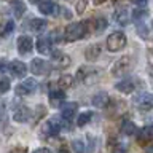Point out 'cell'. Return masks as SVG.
I'll return each mask as SVG.
<instances>
[{"label":"cell","mask_w":153,"mask_h":153,"mask_svg":"<svg viewBox=\"0 0 153 153\" xmlns=\"http://www.w3.org/2000/svg\"><path fill=\"white\" fill-rule=\"evenodd\" d=\"M100 76H102V70H100L99 67H94V65H83L78 69V72H76V78L85 85L97 83L100 80Z\"/></svg>","instance_id":"6da1fadb"},{"label":"cell","mask_w":153,"mask_h":153,"mask_svg":"<svg viewBox=\"0 0 153 153\" xmlns=\"http://www.w3.org/2000/svg\"><path fill=\"white\" fill-rule=\"evenodd\" d=\"M88 24L89 21H81V22H75V24H69L64 30V35L69 42H75V40H81L86 33H88Z\"/></svg>","instance_id":"7a4b0ae2"},{"label":"cell","mask_w":153,"mask_h":153,"mask_svg":"<svg viewBox=\"0 0 153 153\" xmlns=\"http://www.w3.org/2000/svg\"><path fill=\"white\" fill-rule=\"evenodd\" d=\"M62 121H61V118H51V120H48V121L42 126V136L48 139V137H53V136H57V134L61 132V129H62Z\"/></svg>","instance_id":"3957f363"},{"label":"cell","mask_w":153,"mask_h":153,"mask_svg":"<svg viewBox=\"0 0 153 153\" xmlns=\"http://www.w3.org/2000/svg\"><path fill=\"white\" fill-rule=\"evenodd\" d=\"M126 46V35L123 32H113L107 38V48L108 51H120Z\"/></svg>","instance_id":"277c9868"},{"label":"cell","mask_w":153,"mask_h":153,"mask_svg":"<svg viewBox=\"0 0 153 153\" xmlns=\"http://www.w3.org/2000/svg\"><path fill=\"white\" fill-rule=\"evenodd\" d=\"M38 85L37 81L33 78H26L22 80L19 85H16V88H14V93H16L18 96H30L37 91Z\"/></svg>","instance_id":"5b68a950"},{"label":"cell","mask_w":153,"mask_h":153,"mask_svg":"<svg viewBox=\"0 0 153 153\" xmlns=\"http://www.w3.org/2000/svg\"><path fill=\"white\" fill-rule=\"evenodd\" d=\"M131 67H132L131 57H126V56L120 57L112 67V75L113 76H124L129 70H131Z\"/></svg>","instance_id":"8992f818"},{"label":"cell","mask_w":153,"mask_h":153,"mask_svg":"<svg viewBox=\"0 0 153 153\" xmlns=\"http://www.w3.org/2000/svg\"><path fill=\"white\" fill-rule=\"evenodd\" d=\"M30 72L33 75H48L51 72V64L45 59H38V57H35V59H32L30 62Z\"/></svg>","instance_id":"52a82bcc"},{"label":"cell","mask_w":153,"mask_h":153,"mask_svg":"<svg viewBox=\"0 0 153 153\" xmlns=\"http://www.w3.org/2000/svg\"><path fill=\"white\" fill-rule=\"evenodd\" d=\"M7 69H8L10 74H11L13 76H16V78H22V76H26V74H27L26 64H24L22 61H19V59H13L11 62H8Z\"/></svg>","instance_id":"ba28073f"},{"label":"cell","mask_w":153,"mask_h":153,"mask_svg":"<svg viewBox=\"0 0 153 153\" xmlns=\"http://www.w3.org/2000/svg\"><path fill=\"white\" fill-rule=\"evenodd\" d=\"M132 102L140 110H150L152 105H153V96L148 94V93H140L132 99Z\"/></svg>","instance_id":"9c48e42d"},{"label":"cell","mask_w":153,"mask_h":153,"mask_svg":"<svg viewBox=\"0 0 153 153\" xmlns=\"http://www.w3.org/2000/svg\"><path fill=\"white\" fill-rule=\"evenodd\" d=\"M76 108H78V105L75 102H64L61 105V118L64 120V121L70 123L74 117L76 115Z\"/></svg>","instance_id":"30bf717a"},{"label":"cell","mask_w":153,"mask_h":153,"mask_svg":"<svg viewBox=\"0 0 153 153\" xmlns=\"http://www.w3.org/2000/svg\"><path fill=\"white\" fill-rule=\"evenodd\" d=\"M30 117H32V112L29 107H26V105H19V107L14 108V112H13V120L16 123H26L30 120Z\"/></svg>","instance_id":"8fae6325"},{"label":"cell","mask_w":153,"mask_h":153,"mask_svg":"<svg viewBox=\"0 0 153 153\" xmlns=\"http://www.w3.org/2000/svg\"><path fill=\"white\" fill-rule=\"evenodd\" d=\"M32 46H33V42H32L30 37L21 35L18 38V51H19V54H22V56L29 54V53L32 51Z\"/></svg>","instance_id":"7c38bea8"},{"label":"cell","mask_w":153,"mask_h":153,"mask_svg":"<svg viewBox=\"0 0 153 153\" xmlns=\"http://www.w3.org/2000/svg\"><path fill=\"white\" fill-rule=\"evenodd\" d=\"M48 97H50V104L53 107H61V105L64 104V99H65V91L51 89L50 94H48Z\"/></svg>","instance_id":"4fadbf2b"},{"label":"cell","mask_w":153,"mask_h":153,"mask_svg":"<svg viewBox=\"0 0 153 153\" xmlns=\"http://www.w3.org/2000/svg\"><path fill=\"white\" fill-rule=\"evenodd\" d=\"M153 139V129L152 126H143L140 128V131L137 134V142L139 145H147V143H150Z\"/></svg>","instance_id":"5bb4252c"},{"label":"cell","mask_w":153,"mask_h":153,"mask_svg":"<svg viewBox=\"0 0 153 153\" xmlns=\"http://www.w3.org/2000/svg\"><path fill=\"white\" fill-rule=\"evenodd\" d=\"M38 10L43 13V14H50V16H54L56 11H57V7L54 2H51V0H42L40 3H38Z\"/></svg>","instance_id":"9a60e30c"},{"label":"cell","mask_w":153,"mask_h":153,"mask_svg":"<svg viewBox=\"0 0 153 153\" xmlns=\"http://www.w3.org/2000/svg\"><path fill=\"white\" fill-rule=\"evenodd\" d=\"M108 102H110V97H108V94L105 93V91H100V93L94 94V97H93V105H94V107H97V108L107 107Z\"/></svg>","instance_id":"2e32d148"},{"label":"cell","mask_w":153,"mask_h":153,"mask_svg":"<svg viewBox=\"0 0 153 153\" xmlns=\"http://www.w3.org/2000/svg\"><path fill=\"white\" fill-rule=\"evenodd\" d=\"M100 45H89L88 48H86V51H85V57L88 59L89 62H94V61H97V57L100 56Z\"/></svg>","instance_id":"e0dca14e"},{"label":"cell","mask_w":153,"mask_h":153,"mask_svg":"<svg viewBox=\"0 0 153 153\" xmlns=\"http://www.w3.org/2000/svg\"><path fill=\"white\" fill-rule=\"evenodd\" d=\"M37 51L40 53V54H50L53 51L51 50V40L46 37H40L37 40Z\"/></svg>","instance_id":"ac0fdd59"},{"label":"cell","mask_w":153,"mask_h":153,"mask_svg":"<svg viewBox=\"0 0 153 153\" xmlns=\"http://www.w3.org/2000/svg\"><path fill=\"white\" fill-rule=\"evenodd\" d=\"M115 89H118L120 93L129 94V93H132V91L136 89V86H134V81L131 78H126V80H123V81H120V83L115 85Z\"/></svg>","instance_id":"d6986e66"},{"label":"cell","mask_w":153,"mask_h":153,"mask_svg":"<svg viewBox=\"0 0 153 153\" xmlns=\"http://www.w3.org/2000/svg\"><path fill=\"white\" fill-rule=\"evenodd\" d=\"M113 19L120 24V26H126V24H128V19H129L128 10L124 8V7L117 8V10H115V13H113Z\"/></svg>","instance_id":"ffe728a7"},{"label":"cell","mask_w":153,"mask_h":153,"mask_svg":"<svg viewBox=\"0 0 153 153\" xmlns=\"http://www.w3.org/2000/svg\"><path fill=\"white\" fill-rule=\"evenodd\" d=\"M50 54L53 56V61H54V64H57L59 67H65V65H69V62H70V57L69 56H65V54H62L61 51H51Z\"/></svg>","instance_id":"44dd1931"},{"label":"cell","mask_w":153,"mask_h":153,"mask_svg":"<svg viewBox=\"0 0 153 153\" xmlns=\"http://www.w3.org/2000/svg\"><path fill=\"white\" fill-rule=\"evenodd\" d=\"M11 10L14 13V18L19 19V18H22L24 13H26V5H24L22 0H11Z\"/></svg>","instance_id":"7402d4cb"},{"label":"cell","mask_w":153,"mask_h":153,"mask_svg":"<svg viewBox=\"0 0 153 153\" xmlns=\"http://www.w3.org/2000/svg\"><path fill=\"white\" fill-rule=\"evenodd\" d=\"M46 26H48V22H46V19H38V18H35V19H32L30 21V30L32 32H35V33H40V32H43L46 29Z\"/></svg>","instance_id":"603a6c76"},{"label":"cell","mask_w":153,"mask_h":153,"mask_svg":"<svg viewBox=\"0 0 153 153\" xmlns=\"http://www.w3.org/2000/svg\"><path fill=\"white\" fill-rule=\"evenodd\" d=\"M121 132L124 136H132V134L136 132V124H134L131 120H124L121 123Z\"/></svg>","instance_id":"cb8c5ba5"},{"label":"cell","mask_w":153,"mask_h":153,"mask_svg":"<svg viewBox=\"0 0 153 153\" xmlns=\"http://www.w3.org/2000/svg\"><path fill=\"white\" fill-rule=\"evenodd\" d=\"M57 85H59V89H69L72 88V85H74V76L72 75H62L59 81H57Z\"/></svg>","instance_id":"d4e9b609"},{"label":"cell","mask_w":153,"mask_h":153,"mask_svg":"<svg viewBox=\"0 0 153 153\" xmlns=\"http://www.w3.org/2000/svg\"><path fill=\"white\" fill-rule=\"evenodd\" d=\"M107 19L102 18V16H97L94 19V32L96 33H100V32H104L105 29H107Z\"/></svg>","instance_id":"484cf974"},{"label":"cell","mask_w":153,"mask_h":153,"mask_svg":"<svg viewBox=\"0 0 153 153\" xmlns=\"http://www.w3.org/2000/svg\"><path fill=\"white\" fill-rule=\"evenodd\" d=\"M13 30H14V22H13V19H10V21H7L2 27H0V37L11 35Z\"/></svg>","instance_id":"4316f807"},{"label":"cell","mask_w":153,"mask_h":153,"mask_svg":"<svg viewBox=\"0 0 153 153\" xmlns=\"http://www.w3.org/2000/svg\"><path fill=\"white\" fill-rule=\"evenodd\" d=\"M91 120H93V113L91 112H83V113L78 115V118H76V124H78V126H86Z\"/></svg>","instance_id":"83f0119b"},{"label":"cell","mask_w":153,"mask_h":153,"mask_svg":"<svg viewBox=\"0 0 153 153\" xmlns=\"http://www.w3.org/2000/svg\"><path fill=\"white\" fill-rule=\"evenodd\" d=\"M72 148H74L75 153H88V152H86V147H85L83 140H80V139L72 140Z\"/></svg>","instance_id":"f1b7e54d"},{"label":"cell","mask_w":153,"mask_h":153,"mask_svg":"<svg viewBox=\"0 0 153 153\" xmlns=\"http://www.w3.org/2000/svg\"><path fill=\"white\" fill-rule=\"evenodd\" d=\"M131 16H132L134 21H136V22L139 24V22H142L143 19H145V18L148 16V13H147V10H136V11H132Z\"/></svg>","instance_id":"f546056e"},{"label":"cell","mask_w":153,"mask_h":153,"mask_svg":"<svg viewBox=\"0 0 153 153\" xmlns=\"http://www.w3.org/2000/svg\"><path fill=\"white\" fill-rule=\"evenodd\" d=\"M10 88H11V83H10V80L7 78V76L0 75V94L8 93Z\"/></svg>","instance_id":"4dcf8cb0"},{"label":"cell","mask_w":153,"mask_h":153,"mask_svg":"<svg viewBox=\"0 0 153 153\" xmlns=\"http://www.w3.org/2000/svg\"><path fill=\"white\" fill-rule=\"evenodd\" d=\"M137 32L140 33V35H142L143 38H147V37H148V29H147V26H145V24H143V22H139Z\"/></svg>","instance_id":"1f68e13d"},{"label":"cell","mask_w":153,"mask_h":153,"mask_svg":"<svg viewBox=\"0 0 153 153\" xmlns=\"http://www.w3.org/2000/svg\"><path fill=\"white\" fill-rule=\"evenodd\" d=\"M86 7H88V0H78V3H76V13H83Z\"/></svg>","instance_id":"d6a6232c"},{"label":"cell","mask_w":153,"mask_h":153,"mask_svg":"<svg viewBox=\"0 0 153 153\" xmlns=\"http://www.w3.org/2000/svg\"><path fill=\"white\" fill-rule=\"evenodd\" d=\"M136 5H139V7H142V8H145L147 7V3H148V0H132Z\"/></svg>","instance_id":"836d02e7"},{"label":"cell","mask_w":153,"mask_h":153,"mask_svg":"<svg viewBox=\"0 0 153 153\" xmlns=\"http://www.w3.org/2000/svg\"><path fill=\"white\" fill-rule=\"evenodd\" d=\"M8 153H27V150L22 148V147H16V148H13L11 152H8Z\"/></svg>","instance_id":"e575fe53"},{"label":"cell","mask_w":153,"mask_h":153,"mask_svg":"<svg viewBox=\"0 0 153 153\" xmlns=\"http://www.w3.org/2000/svg\"><path fill=\"white\" fill-rule=\"evenodd\" d=\"M113 153H124V147L123 145H117L115 150H113Z\"/></svg>","instance_id":"d590c367"},{"label":"cell","mask_w":153,"mask_h":153,"mask_svg":"<svg viewBox=\"0 0 153 153\" xmlns=\"http://www.w3.org/2000/svg\"><path fill=\"white\" fill-rule=\"evenodd\" d=\"M62 11H64V16H65L67 19H70V18H72V13H70L67 8H62Z\"/></svg>","instance_id":"8d00e7d4"},{"label":"cell","mask_w":153,"mask_h":153,"mask_svg":"<svg viewBox=\"0 0 153 153\" xmlns=\"http://www.w3.org/2000/svg\"><path fill=\"white\" fill-rule=\"evenodd\" d=\"M33 153H51V152L48 150V148H37V150L33 152Z\"/></svg>","instance_id":"74e56055"},{"label":"cell","mask_w":153,"mask_h":153,"mask_svg":"<svg viewBox=\"0 0 153 153\" xmlns=\"http://www.w3.org/2000/svg\"><path fill=\"white\" fill-rule=\"evenodd\" d=\"M57 153H70L69 150H67V148L64 147V148H59V152H57Z\"/></svg>","instance_id":"f35d334b"},{"label":"cell","mask_w":153,"mask_h":153,"mask_svg":"<svg viewBox=\"0 0 153 153\" xmlns=\"http://www.w3.org/2000/svg\"><path fill=\"white\" fill-rule=\"evenodd\" d=\"M93 2H94L96 5H99V3H104V2H105V0H93Z\"/></svg>","instance_id":"ab89813d"},{"label":"cell","mask_w":153,"mask_h":153,"mask_svg":"<svg viewBox=\"0 0 153 153\" xmlns=\"http://www.w3.org/2000/svg\"><path fill=\"white\" fill-rule=\"evenodd\" d=\"M30 3H40V0H29Z\"/></svg>","instance_id":"60d3db41"}]
</instances>
